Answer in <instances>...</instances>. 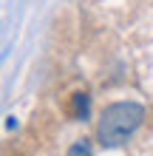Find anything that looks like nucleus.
I'll list each match as a JSON object with an SVG mask.
<instances>
[{
  "mask_svg": "<svg viewBox=\"0 0 153 156\" xmlns=\"http://www.w3.org/2000/svg\"><path fill=\"white\" fill-rule=\"evenodd\" d=\"M142 122H145V108L139 102H113L99 116L96 139L102 148H119L142 128Z\"/></svg>",
  "mask_w": 153,
  "mask_h": 156,
  "instance_id": "1",
  "label": "nucleus"
},
{
  "mask_svg": "<svg viewBox=\"0 0 153 156\" xmlns=\"http://www.w3.org/2000/svg\"><path fill=\"white\" fill-rule=\"evenodd\" d=\"M74 111H77V119H88V97L85 94H77L74 97Z\"/></svg>",
  "mask_w": 153,
  "mask_h": 156,
  "instance_id": "2",
  "label": "nucleus"
},
{
  "mask_svg": "<svg viewBox=\"0 0 153 156\" xmlns=\"http://www.w3.org/2000/svg\"><path fill=\"white\" fill-rule=\"evenodd\" d=\"M68 156H94V153H91V148H88V142L82 139V142H74L68 148Z\"/></svg>",
  "mask_w": 153,
  "mask_h": 156,
  "instance_id": "3",
  "label": "nucleus"
}]
</instances>
